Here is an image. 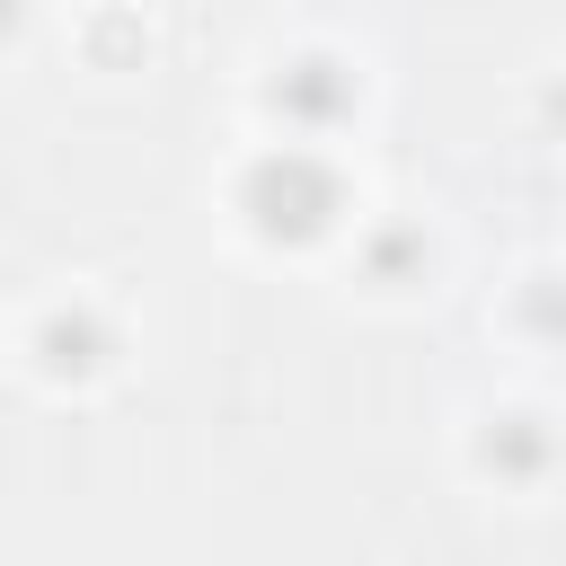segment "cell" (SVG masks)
I'll return each mask as SVG.
<instances>
[{
    "label": "cell",
    "instance_id": "obj_1",
    "mask_svg": "<svg viewBox=\"0 0 566 566\" xmlns=\"http://www.w3.org/2000/svg\"><path fill=\"white\" fill-rule=\"evenodd\" d=\"M248 212H256V230H274V239H310V230L336 212V177H327L310 150H274V159L248 177Z\"/></svg>",
    "mask_w": 566,
    "mask_h": 566
}]
</instances>
